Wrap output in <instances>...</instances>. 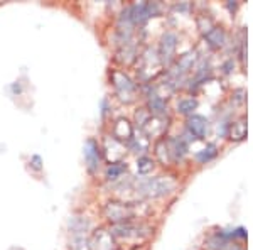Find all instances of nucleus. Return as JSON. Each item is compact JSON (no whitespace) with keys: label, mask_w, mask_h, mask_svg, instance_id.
Instances as JSON below:
<instances>
[{"label":"nucleus","mask_w":253,"mask_h":250,"mask_svg":"<svg viewBox=\"0 0 253 250\" xmlns=\"http://www.w3.org/2000/svg\"><path fill=\"white\" fill-rule=\"evenodd\" d=\"M206 39L210 41L211 46L219 48V46H223V43H224V32L219 29V27H213L211 31L206 32Z\"/></svg>","instance_id":"6e6552de"},{"label":"nucleus","mask_w":253,"mask_h":250,"mask_svg":"<svg viewBox=\"0 0 253 250\" xmlns=\"http://www.w3.org/2000/svg\"><path fill=\"white\" fill-rule=\"evenodd\" d=\"M124 171H126V166L124 162H113L112 166L107 169V178L108 179H118Z\"/></svg>","instance_id":"9d476101"},{"label":"nucleus","mask_w":253,"mask_h":250,"mask_svg":"<svg viewBox=\"0 0 253 250\" xmlns=\"http://www.w3.org/2000/svg\"><path fill=\"white\" fill-rule=\"evenodd\" d=\"M150 112L156 113V117H162L166 113V101L162 98H159L157 95H154L149 101Z\"/></svg>","instance_id":"1a4fd4ad"},{"label":"nucleus","mask_w":253,"mask_h":250,"mask_svg":"<svg viewBox=\"0 0 253 250\" xmlns=\"http://www.w3.org/2000/svg\"><path fill=\"white\" fill-rule=\"evenodd\" d=\"M216 155V150H214V146H208V149H205V152H201L198 155L199 161H210L211 157Z\"/></svg>","instance_id":"ddd939ff"},{"label":"nucleus","mask_w":253,"mask_h":250,"mask_svg":"<svg viewBox=\"0 0 253 250\" xmlns=\"http://www.w3.org/2000/svg\"><path fill=\"white\" fill-rule=\"evenodd\" d=\"M83 154H84V161H86V167L91 174H95L100 167V162H101V150H100V146L95 139H88L84 142V147H83Z\"/></svg>","instance_id":"7ed1b4c3"},{"label":"nucleus","mask_w":253,"mask_h":250,"mask_svg":"<svg viewBox=\"0 0 253 250\" xmlns=\"http://www.w3.org/2000/svg\"><path fill=\"white\" fill-rule=\"evenodd\" d=\"M196 108H198V101L193 100V98L181 100V101H179V105H177V110L181 113H193Z\"/></svg>","instance_id":"9b49d317"},{"label":"nucleus","mask_w":253,"mask_h":250,"mask_svg":"<svg viewBox=\"0 0 253 250\" xmlns=\"http://www.w3.org/2000/svg\"><path fill=\"white\" fill-rule=\"evenodd\" d=\"M105 215L115 223H122V221H128V218H132V210H130V204L108 203L105 206Z\"/></svg>","instance_id":"20e7f679"},{"label":"nucleus","mask_w":253,"mask_h":250,"mask_svg":"<svg viewBox=\"0 0 253 250\" xmlns=\"http://www.w3.org/2000/svg\"><path fill=\"white\" fill-rule=\"evenodd\" d=\"M113 137L117 141H130L133 137V129L132 125L128 124V120L125 118H120V120L115 124V129H113Z\"/></svg>","instance_id":"0eeeda50"},{"label":"nucleus","mask_w":253,"mask_h":250,"mask_svg":"<svg viewBox=\"0 0 253 250\" xmlns=\"http://www.w3.org/2000/svg\"><path fill=\"white\" fill-rule=\"evenodd\" d=\"M174 188V183L164 178H156V179H147L138 184L137 190L145 196H162L166 193H169Z\"/></svg>","instance_id":"f257e3e1"},{"label":"nucleus","mask_w":253,"mask_h":250,"mask_svg":"<svg viewBox=\"0 0 253 250\" xmlns=\"http://www.w3.org/2000/svg\"><path fill=\"white\" fill-rule=\"evenodd\" d=\"M112 78H113V87H115V92H117V95L120 97V100L132 101L133 95H135V85L132 83V80L120 71L113 73Z\"/></svg>","instance_id":"f03ea898"},{"label":"nucleus","mask_w":253,"mask_h":250,"mask_svg":"<svg viewBox=\"0 0 253 250\" xmlns=\"http://www.w3.org/2000/svg\"><path fill=\"white\" fill-rule=\"evenodd\" d=\"M187 129L198 139H203L208 132V120L201 115H191L187 118Z\"/></svg>","instance_id":"39448f33"},{"label":"nucleus","mask_w":253,"mask_h":250,"mask_svg":"<svg viewBox=\"0 0 253 250\" xmlns=\"http://www.w3.org/2000/svg\"><path fill=\"white\" fill-rule=\"evenodd\" d=\"M152 167H154L152 159H149V157H140V159H138L137 169H138V173H140V174L150 173V171H152Z\"/></svg>","instance_id":"f8f14e48"},{"label":"nucleus","mask_w":253,"mask_h":250,"mask_svg":"<svg viewBox=\"0 0 253 250\" xmlns=\"http://www.w3.org/2000/svg\"><path fill=\"white\" fill-rule=\"evenodd\" d=\"M175 44H177V38L172 32H167V34L162 38V43H161V58L162 61L169 63L172 59V54L175 51Z\"/></svg>","instance_id":"423d86ee"}]
</instances>
